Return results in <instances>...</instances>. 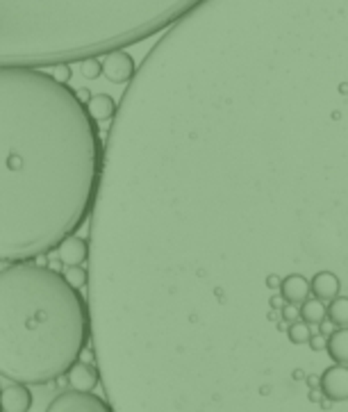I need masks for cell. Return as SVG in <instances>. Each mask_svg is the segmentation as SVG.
<instances>
[{
	"label": "cell",
	"instance_id": "cell-8",
	"mask_svg": "<svg viewBox=\"0 0 348 412\" xmlns=\"http://www.w3.org/2000/svg\"><path fill=\"white\" fill-rule=\"evenodd\" d=\"M92 253V246L85 237L78 235H68L61 244L57 246V257L61 260L64 267H73V264H85Z\"/></svg>",
	"mask_w": 348,
	"mask_h": 412
},
{
	"label": "cell",
	"instance_id": "cell-17",
	"mask_svg": "<svg viewBox=\"0 0 348 412\" xmlns=\"http://www.w3.org/2000/svg\"><path fill=\"white\" fill-rule=\"evenodd\" d=\"M80 71L87 80H96L103 76V59L98 57H85L82 64H80Z\"/></svg>",
	"mask_w": 348,
	"mask_h": 412
},
{
	"label": "cell",
	"instance_id": "cell-20",
	"mask_svg": "<svg viewBox=\"0 0 348 412\" xmlns=\"http://www.w3.org/2000/svg\"><path fill=\"white\" fill-rule=\"evenodd\" d=\"M284 303H287V301H284V299H282V294L278 292V294H275V297H271V299H269V308H271V310H282Z\"/></svg>",
	"mask_w": 348,
	"mask_h": 412
},
{
	"label": "cell",
	"instance_id": "cell-4",
	"mask_svg": "<svg viewBox=\"0 0 348 412\" xmlns=\"http://www.w3.org/2000/svg\"><path fill=\"white\" fill-rule=\"evenodd\" d=\"M103 73L114 85H126L137 73V62L126 50H112L103 59Z\"/></svg>",
	"mask_w": 348,
	"mask_h": 412
},
{
	"label": "cell",
	"instance_id": "cell-5",
	"mask_svg": "<svg viewBox=\"0 0 348 412\" xmlns=\"http://www.w3.org/2000/svg\"><path fill=\"white\" fill-rule=\"evenodd\" d=\"M319 388L330 403L348 401V364H333L321 374Z\"/></svg>",
	"mask_w": 348,
	"mask_h": 412
},
{
	"label": "cell",
	"instance_id": "cell-22",
	"mask_svg": "<svg viewBox=\"0 0 348 412\" xmlns=\"http://www.w3.org/2000/svg\"><path fill=\"white\" fill-rule=\"evenodd\" d=\"M0 392H3V390H0ZM0 410H3V403H0Z\"/></svg>",
	"mask_w": 348,
	"mask_h": 412
},
{
	"label": "cell",
	"instance_id": "cell-1",
	"mask_svg": "<svg viewBox=\"0 0 348 412\" xmlns=\"http://www.w3.org/2000/svg\"><path fill=\"white\" fill-rule=\"evenodd\" d=\"M101 128L75 89L34 66H0V260L30 262L94 214Z\"/></svg>",
	"mask_w": 348,
	"mask_h": 412
},
{
	"label": "cell",
	"instance_id": "cell-7",
	"mask_svg": "<svg viewBox=\"0 0 348 412\" xmlns=\"http://www.w3.org/2000/svg\"><path fill=\"white\" fill-rule=\"evenodd\" d=\"M310 287H312V297L330 303L342 294V278L335 271H330V269H321V271L312 276Z\"/></svg>",
	"mask_w": 348,
	"mask_h": 412
},
{
	"label": "cell",
	"instance_id": "cell-2",
	"mask_svg": "<svg viewBox=\"0 0 348 412\" xmlns=\"http://www.w3.org/2000/svg\"><path fill=\"white\" fill-rule=\"evenodd\" d=\"M94 339L92 306L52 267L16 262L0 271V376L46 385Z\"/></svg>",
	"mask_w": 348,
	"mask_h": 412
},
{
	"label": "cell",
	"instance_id": "cell-10",
	"mask_svg": "<svg viewBox=\"0 0 348 412\" xmlns=\"http://www.w3.org/2000/svg\"><path fill=\"white\" fill-rule=\"evenodd\" d=\"M66 381L71 388H75V390H94L96 385L101 383V371H98V367H94V364L78 360L66 371Z\"/></svg>",
	"mask_w": 348,
	"mask_h": 412
},
{
	"label": "cell",
	"instance_id": "cell-19",
	"mask_svg": "<svg viewBox=\"0 0 348 412\" xmlns=\"http://www.w3.org/2000/svg\"><path fill=\"white\" fill-rule=\"evenodd\" d=\"M280 319L284 321V324H293V321L300 319V308L293 306V303H284L280 310Z\"/></svg>",
	"mask_w": 348,
	"mask_h": 412
},
{
	"label": "cell",
	"instance_id": "cell-16",
	"mask_svg": "<svg viewBox=\"0 0 348 412\" xmlns=\"http://www.w3.org/2000/svg\"><path fill=\"white\" fill-rule=\"evenodd\" d=\"M64 276H66V280L73 285V287H78V290L89 287V269H85L82 264L66 267L64 269Z\"/></svg>",
	"mask_w": 348,
	"mask_h": 412
},
{
	"label": "cell",
	"instance_id": "cell-6",
	"mask_svg": "<svg viewBox=\"0 0 348 412\" xmlns=\"http://www.w3.org/2000/svg\"><path fill=\"white\" fill-rule=\"evenodd\" d=\"M278 292L282 294V299L287 303H293V306H300L303 301L310 299L312 287H310V280L305 278V274H298V271H291V274H284L280 278V287Z\"/></svg>",
	"mask_w": 348,
	"mask_h": 412
},
{
	"label": "cell",
	"instance_id": "cell-13",
	"mask_svg": "<svg viewBox=\"0 0 348 412\" xmlns=\"http://www.w3.org/2000/svg\"><path fill=\"white\" fill-rule=\"evenodd\" d=\"M300 319L307 321L310 326H321L328 319V306L321 299H307L300 303Z\"/></svg>",
	"mask_w": 348,
	"mask_h": 412
},
{
	"label": "cell",
	"instance_id": "cell-3",
	"mask_svg": "<svg viewBox=\"0 0 348 412\" xmlns=\"http://www.w3.org/2000/svg\"><path fill=\"white\" fill-rule=\"evenodd\" d=\"M48 412H110L114 406L110 399H101L92 394V390H75L71 388L66 392L57 394L48 403Z\"/></svg>",
	"mask_w": 348,
	"mask_h": 412
},
{
	"label": "cell",
	"instance_id": "cell-9",
	"mask_svg": "<svg viewBox=\"0 0 348 412\" xmlns=\"http://www.w3.org/2000/svg\"><path fill=\"white\" fill-rule=\"evenodd\" d=\"M32 392L28 383H14L0 392V403L5 412H28L32 408Z\"/></svg>",
	"mask_w": 348,
	"mask_h": 412
},
{
	"label": "cell",
	"instance_id": "cell-12",
	"mask_svg": "<svg viewBox=\"0 0 348 412\" xmlns=\"http://www.w3.org/2000/svg\"><path fill=\"white\" fill-rule=\"evenodd\" d=\"M87 110H89V114H92L98 123H101V121L114 119V114H116V110H119V107H116L112 96H107V94H94L87 101Z\"/></svg>",
	"mask_w": 348,
	"mask_h": 412
},
{
	"label": "cell",
	"instance_id": "cell-15",
	"mask_svg": "<svg viewBox=\"0 0 348 412\" xmlns=\"http://www.w3.org/2000/svg\"><path fill=\"white\" fill-rule=\"evenodd\" d=\"M287 339L291 346H303V344H310L312 339V330H310V324L307 321H293V324L287 326Z\"/></svg>",
	"mask_w": 348,
	"mask_h": 412
},
{
	"label": "cell",
	"instance_id": "cell-21",
	"mask_svg": "<svg viewBox=\"0 0 348 412\" xmlns=\"http://www.w3.org/2000/svg\"><path fill=\"white\" fill-rule=\"evenodd\" d=\"M326 342H328V339H324V337H312L310 339V344H312V348H314V351H321V348H326Z\"/></svg>",
	"mask_w": 348,
	"mask_h": 412
},
{
	"label": "cell",
	"instance_id": "cell-18",
	"mask_svg": "<svg viewBox=\"0 0 348 412\" xmlns=\"http://www.w3.org/2000/svg\"><path fill=\"white\" fill-rule=\"evenodd\" d=\"M50 73H52V78H55V80H59V83H66L68 85L71 73H73V71H71L68 62H59V64H52L50 66Z\"/></svg>",
	"mask_w": 348,
	"mask_h": 412
},
{
	"label": "cell",
	"instance_id": "cell-11",
	"mask_svg": "<svg viewBox=\"0 0 348 412\" xmlns=\"http://www.w3.org/2000/svg\"><path fill=\"white\" fill-rule=\"evenodd\" d=\"M326 351L330 355V360L337 364H348V326L339 328L335 333L328 335Z\"/></svg>",
	"mask_w": 348,
	"mask_h": 412
},
{
	"label": "cell",
	"instance_id": "cell-14",
	"mask_svg": "<svg viewBox=\"0 0 348 412\" xmlns=\"http://www.w3.org/2000/svg\"><path fill=\"white\" fill-rule=\"evenodd\" d=\"M328 321L337 328L348 326V297L346 294H339L337 299L328 303Z\"/></svg>",
	"mask_w": 348,
	"mask_h": 412
}]
</instances>
